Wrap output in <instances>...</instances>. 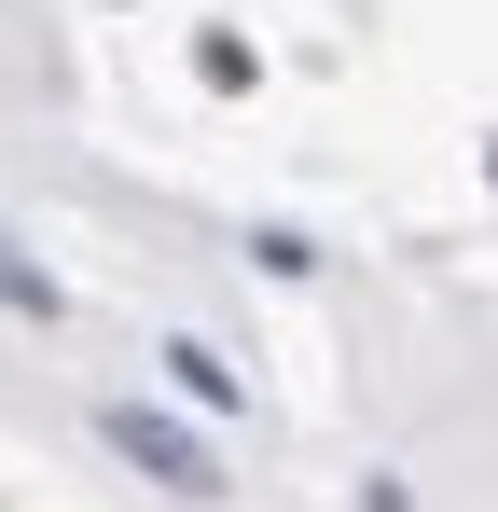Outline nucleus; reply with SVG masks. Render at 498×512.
<instances>
[{"instance_id":"nucleus-1","label":"nucleus","mask_w":498,"mask_h":512,"mask_svg":"<svg viewBox=\"0 0 498 512\" xmlns=\"http://www.w3.org/2000/svg\"><path fill=\"white\" fill-rule=\"evenodd\" d=\"M97 443H111L125 471H153L166 499H222V485H236V471H222V457H208L180 416H153V402H111V416H97Z\"/></svg>"},{"instance_id":"nucleus-2","label":"nucleus","mask_w":498,"mask_h":512,"mask_svg":"<svg viewBox=\"0 0 498 512\" xmlns=\"http://www.w3.org/2000/svg\"><path fill=\"white\" fill-rule=\"evenodd\" d=\"M166 374H180V402H236V360H222L208 333H180V346H166Z\"/></svg>"},{"instance_id":"nucleus-3","label":"nucleus","mask_w":498,"mask_h":512,"mask_svg":"<svg viewBox=\"0 0 498 512\" xmlns=\"http://www.w3.org/2000/svg\"><path fill=\"white\" fill-rule=\"evenodd\" d=\"M0 305H14V319H56V277L14 250V236H0Z\"/></svg>"}]
</instances>
